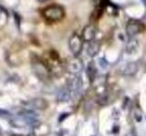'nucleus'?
Here are the masks:
<instances>
[{"label": "nucleus", "mask_w": 146, "mask_h": 136, "mask_svg": "<svg viewBox=\"0 0 146 136\" xmlns=\"http://www.w3.org/2000/svg\"><path fill=\"white\" fill-rule=\"evenodd\" d=\"M42 15L45 19L51 22H56L63 19L65 16V10L58 5H50V6L44 8Z\"/></svg>", "instance_id": "f257e3e1"}, {"label": "nucleus", "mask_w": 146, "mask_h": 136, "mask_svg": "<svg viewBox=\"0 0 146 136\" xmlns=\"http://www.w3.org/2000/svg\"><path fill=\"white\" fill-rule=\"evenodd\" d=\"M139 46V43L136 39H131L126 44V52L129 54H133L137 51Z\"/></svg>", "instance_id": "6e6552de"}, {"label": "nucleus", "mask_w": 146, "mask_h": 136, "mask_svg": "<svg viewBox=\"0 0 146 136\" xmlns=\"http://www.w3.org/2000/svg\"><path fill=\"white\" fill-rule=\"evenodd\" d=\"M41 1H45V0H41Z\"/></svg>", "instance_id": "f8f14e48"}, {"label": "nucleus", "mask_w": 146, "mask_h": 136, "mask_svg": "<svg viewBox=\"0 0 146 136\" xmlns=\"http://www.w3.org/2000/svg\"><path fill=\"white\" fill-rule=\"evenodd\" d=\"M96 34H97V28H96V26L94 25H88L84 27L83 31H82V35L81 37L83 39V41L85 42H91V41H93L95 36H96Z\"/></svg>", "instance_id": "20e7f679"}, {"label": "nucleus", "mask_w": 146, "mask_h": 136, "mask_svg": "<svg viewBox=\"0 0 146 136\" xmlns=\"http://www.w3.org/2000/svg\"><path fill=\"white\" fill-rule=\"evenodd\" d=\"M82 68H83V65H82V62L80 59L78 57L72 58L71 60L68 61V72L72 73V74L77 75L79 74L80 72H81Z\"/></svg>", "instance_id": "39448f33"}, {"label": "nucleus", "mask_w": 146, "mask_h": 136, "mask_svg": "<svg viewBox=\"0 0 146 136\" xmlns=\"http://www.w3.org/2000/svg\"><path fill=\"white\" fill-rule=\"evenodd\" d=\"M7 12L4 10V9L0 7V22H1V20H6L7 18Z\"/></svg>", "instance_id": "9d476101"}, {"label": "nucleus", "mask_w": 146, "mask_h": 136, "mask_svg": "<svg viewBox=\"0 0 146 136\" xmlns=\"http://www.w3.org/2000/svg\"><path fill=\"white\" fill-rule=\"evenodd\" d=\"M100 49V42L97 40H93L90 42L88 49H87V53H88V54L90 57H94L99 54Z\"/></svg>", "instance_id": "423d86ee"}, {"label": "nucleus", "mask_w": 146, "mask_h": 136, "mask_svg": "<svg viewBox=\"0 0 146 136\" xmlns=\"http://www.w3.org/2000/svg\"><path fill=\"white\" fill-rule=\"evenodd\" d=\"M82 42H83V39H82L81 36L78 34H73L71 35V37L70 38L68 46H70L71 53L74 54L75 56H78L81 52L82 46H83V43Z\"/></svg>", "instance_id": "f03ea898"}, {"label": "nucleus", "mask_w": 146, "mask_h": 136, "mask_svg": "<svg viewBox=\"0 0 146 136\" xmlns=\"http://www.w3.org/2000/svg\"><path fill=\"white\" fill-rule=\"evenodd\" d=\"M87 74H88L89 76V79L92 82L95 78H96V75H97V69H96V66L94 65L93 62H90L89 63V65H88V70H87Z\"/></svg>", "instance_id": "1a4fd4ad"}, {"label": "nucleus", "mask_w": 146, "mask_h": 136, "mask_svg": "<svg viewBox=\"0 0 146 136\" xmlns=\"http://www.w3.org/2000/svg\"><path fill=\"white\" fill-rule=\"evenodd\" d=\"M138 70V66L135 63H127L121 69V72L125 75H133Z\"/></svg>", "instance_id": "0eeeda50"}, {"label": "nucleus", "mask_w": 146, "mask_h": 136, "mask_svg": "<svg viewBox=\"0 0 146 136\" xmlns=\"http://www.w3.org/2000/svg\"><path fill=\"white\" fill-rule=\"evenodd\" d=\"M145 30V26L141 22L136 19H131L126 25V33L129 36H134L135 35L141 33Z\"/></svg>", "instance_id": "7ed1b4c3"}, {"label": "nucleus", "mask_w": 146, "mask_h": 136, "mask_svg": "<svg viewBox=\"0 0 146 136\" xmlns=\"http://www.w3.org/2000/svg\"><path fill=\"white\" fill-rule=\"evenodd\" d=\"M141 1H143V5L146 7V0H141Z\"/></svg>", "instance_id": "9b49d317"}]
</instances>
